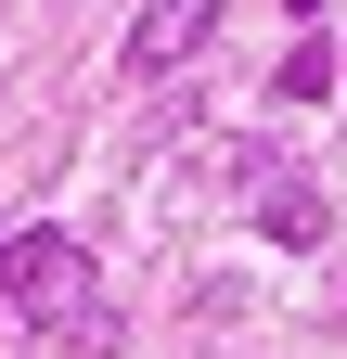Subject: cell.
<instances>
[{
  "instance_id": "cell-1",
  "label": "cell",
  "mask_w": 347,
  "mask_h": 359,
  "mask_svg": "<svg viewBox=\"0 0 347 359\" xmlns=\"http://www.w3.org/2000/svg\"><path fill=\"white\" fill-rule=\"evenodd\" d=\"M77 283H91V244L77 231H52V218H39V231H0V308H77Z\"/></svg>"
},
{
  "instance_id": "cell-2",
  "label": "cell",
  "mask_w": 347,
  "mask_h": 359,
  "mask_svg": "<svg viewBox=\"0 0 347 359\" xmlns=\"http://www.w3.org/2000/svg\"><path fill=\"white\" fill-rule=\"evenodd\" d=\"M206 39H219V0H142V26H129L116 77H129V90H155V77H181Z\"/></svg>"
},
{
  "instance_id": "cell-3",
  "label": "cell",
  "mask_w": 347,
  "mask_h": 359,
  "mask_svg": "<svg viewBox=\"0 0 347 359\" xmlns=\"http://www.w3.org/2000/svg\"><path fill=\"white\" fill-rule=\"evenodd\" d=\"M257 231H270V244H322V180H257Z\"/></svg>"
},
{
  "instance_id": "cell-4",
  "label": "cell",
  "mask_w": 347,
  "mask_h": 359,
  "mask_svg": "<svg viewBox=\"0 0 347 359\" xmlns=\"http://www.w3.org/2000/svg\"><path fill=\"white\" fill-rule=\"evenodd\" d=\"M334 90V39L322 26H296V52H283V77H270V103H322Z\"/></svg>"
},
{
  "instance_id": "cell-5",
  "label": "cell",
  "mask_w": 347,
  "mask_h": 359,
  "mask_svg": "<svg viewBox=\"0 0 347 359\" xmlns=\"http://www.w3.org/2000/svg\"><path fill=\"white\" fill-rule=\"evenodd\" d=\"M193 180H206V193H257V180H270V154H257V142H206Z\"/></svg>"
}]
</instances>
